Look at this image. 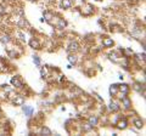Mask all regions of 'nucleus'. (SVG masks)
Listing matches in <instances>:
<instances>
[{
  "instance_id": "nucleus-12",
  "label": "nucleus",
  "mask_w": 146,
  "mask_h": 136,
  "mask_svg": "<svg viewBox=\"0 0 146 136\" xmlns=\"http://www.w3.org/2000/svg\"><path fill=\"white\" fill-rule=\"evenodd\" d=\"M89 123L91 126H95L98 124V118L96 117H90V119H89Z\"/></svg>"
},
{
  "instance_id": "nucleus-20",
  "label": "nucleus",
  "mask_w": 146,
  "mask_h": 136,
  "mask_svg": "<svg viewBox=\"0 0 146 136\" xmlns=\"http://www.w3.org/2000/svg\"><path fill=\"white\" fill-rule=\"evenodd\" d=\"M33 61H34V63H35V65L36 66H40V60H39V57L38 56H33Z\"/></svg>"
},
{
  "instance_id": "nucleus-10",
  "label": "nucleus",
  "mask_w": 146,
  "mask_h": 136,
  "mask_svg": "<svg viewBox=\"0 0 146 136\" xmlns=\"http://www.w3.org/2000/svg\"><path fill=\"white\" fill-rule=\"evenodd\" d=\"M118 128H119V129H125L127 128V120L123 119L121 121H118Z\"/></svg>"
},
{
  "instance_id": "nucleus-9",
  "label": "nucleus",
  "mask_w": 146,
  "mask_h": 136,
  "mask_svg": "<svg viewBox=\"0 0 146 136\" xmlns=\"http://www.w3.org/2000/svg\"><path fill=\"white\" fill-rule=\"evenodd\" d=\"M134 125L138 129H141V128H143V125H144V123H143V120H140V119H135L134 120Z\"/></svg>"
},
{
  "instance_id": "nucleus-3",
  "label": "nucleus",
  "mask_w": 146,
  "mask_h": 136,
  "mask_svg": "<svg viewBox=\"0 0 146 136\" xmlns=\"http://www.w3.org/2000/svg\"><path fill=\"white\" fill-rule=\"evenodd\" d=\"M11 84L13 85V86H16V88H21L22 86V81L18 79L17 77H15V78L11 79Z\"/></svg>"
},
{
  "instance_id": "nucleus-6",
  "label": "nucleus",
  "mask_w": 146,
  "mask_h": 136,
  "mask_svg": "<svg viewBox=\"0 0 146 136\" xmlns=\"http://www.w3.org/2000/svg\"><path fill=\"white\" fill-rule=\"evenodd\" d=\"M13 103H15V105L21 106V105H23V103H25V100H23V97H21V96H17L15 100H13Z\"/></svg>"
},
{
  "instance_id": "nucleus-17",
  "label": "nucleus",
  "mask_w": 146,
  "mask_h": 136,
  "mask_svg": "<svg viewBox=\"0 0 146 136\" xmlns=\"http://www.w3.org/2000/svg\"><path fill=\"white\" fill-rule=\"evenodd\" d=\"M0 40H1L3 43H9L10 42V37H9V35H3V37L0 38Z\"/></svg>"
},
{
  "instance_id": "nucleus-25",
  "label": "nucleus",
  "mask_w": 146,
  "mask_h": 136,
  "mask_svg": "<svg viewBox=\"0 0 146 136\" xmlns=\"http://www.w3.org/2000/svg\"><path fill=\"white\" fill-rule=\"evenodd\" d=\"M32 1H34V0H32Z\"/></svg>"
},
{
  "instance_id": "nucleus-16",
  "label": "nucleus",
  "mask_w": 146,
  "mask_h": 136,
  "mask_svg": "<svg viewBox=\"0 0 146 136\" xmlns=\"http://www.w3.org/2000/svg\"><path fill=\"white\" fill-rule=\"evenodd\" d=\"M42 134H43V135L49 136V135H51V131H50L48 128H43V129H42Z\"/></svg>"
},
{
  "instance_id": "nucleus-5",
  "label": "nucleus",
  "mask_w": 146,
  "mask_h": 136,
  "mask_svg": "<svg viewBox=\"0 0 146 136\" xmlns=\"http://www.w3.org/2000/svg\"><path fill=\"white\" fill-rule=\"evenodd\" d=\"M29 45L33 49H40V44H39L38 40H35V39H32L31 42H29Z\"/></svg>"
},
{
  "instance_id": "nucleus-8",
  "label": "nucleus",
  "mask_w": 146,
  "mask_h": 136,
  "mask_svg": "<svg viewBox=\"0 0 146 136\" xmlns=\"http://www.w3.org/2000/svg\"><path fill=\"white\" fill-rule=\"evenodd\" d=\"M104 45L106 48H108V46H112L113 45V40L112 39H110V38H106V39H104Z\"/></svg>"
},
{
  "instance_id": "nucleus-2",
  "label": "nucleus",
  "mask_w": 146,
  "mask_h": 136,
  "mask_svg": "<svg viewBox=\"0 0 146 136\" xmlns=\"http://www.w3.org/2000/svg\"><path fill=\"white\" fill-rule=\"evenodd\" d=\"M23 112H25V114H26L27 117H31L32 114H33L34 110H33L32 107H29V106H23Z\"/></svg>"
},
{
  "instance_id": "nucleus-11",
  "label": "nucleus",
  "mask_w": 146,
  "mask_h": 136,
  "mask_svg": "<svg viewBox=\"0 0 146 136\" xmlns=\"http://www.w3.org/2000/svg\"><path fill=\"white\" fill-rule=\"evenodd\" d=\"M118 85H112L111 88H110V94L111 95H116L117 94V91H118Z\"/></svg>"
},
{
  "instance_id": "nucleus-23",
  "label": "nucleus",
  "mask_w": 146,
  "mask_h": 136,
  "mask_svg": "<svg viewBox=\"0 0 146 136\" xmlns=\"http://www.w3.org/2000/svg\"><path fill=\"white\" fill-rule=\"evenodd\" d=\"M46 74H48V71L45 69V68H43V69H42V77L44 78V77H46Z\"/></svg>"
},
{
  "instance_id": "nucleus-24",
  "label": "nucleus",
  "mask_w": 146,
  "mask_h": 136,
  "mask_svg": "<svg viewBox=\"0 0 146 136\" xmlns=\"http://www.w3.org/2000/svg\"><path fill=\"white\" fill-rule=\"evenodd\" d=\"M18 37H20L21 40H26V35L23 33H18Z\"/></svg>"
},
{
  "instance_id": "nucleus-4",
  "label": "nucleus",
  "mask_w": 146,
  "mask_h": 136,
  "mask_svg": "<svg viewBox=\"0 0 146 136\" xmlns=\"http://www.w3.org/2000/svg\"><path fill=\"white\" fill-rule=\"evenodd\" d=\"M71 6H72V1H71V0H61V7L70 9Z\"/></svg>"
},
{
  "instance_id": "nucleus-15",
  "label": "nucleus",
  "mask_w": 146,
  "mask_h": 136,
  "mask_svg": "<svg viewBox=\"0 0 146 136\" xmlns=\"http://www.w3.org/2000/svg\"><path fill=\"white\" fill-rule=\"evenodd\" d=\"M18 26H20V27H25V26H27V27H28L29 24H28V22H27L25 18H22L20 22H18Z\"/></svg>"
},
{
  "instance_id": "nucleus-7",
  "label": "nucleus",
  "mask_w": 146,
  "mask_h": 136,
  "mask_svg": "<svg viewBox=\"0 0 146 136\" xmlns=\"http://www.w3.org/2000/svg\"><path fill=\"white\" fill-rule=\"evenodd\" d=\"M110 110H111L112 112H117L118 110H119V106H118L117 105V103L116 102H111V103H110Z\"/></svg>"
},
{
  "instance_id": "nucleus-13",
  "label": "nucleus",
  "mask_w": 146,
  "mask_h": 136,
  "mask_svg": "<svg viewBox=\"0 0 146 136\" xmlns=\"http://www.w3.org/2000/svg\"><path fill=\"white\" fill-rule=\"evenodd\" d=\"M122 101H123V103H124V107H125V108H129V107H130V101H129V98L123 97Z\"/></svg>"
},
{
  "instance_id": "nucleus-22",
  "label": "nucleus",
  "mask_w": 146,
  "mask_h": 136,
  "mask_svg": "<svg viewBox=\"0 0 146 136\" xmlns=\"http://www.w3.org/2000/svg\"><path fill=\"white\" fill-rule=\"evenodd\" d=\"M136 57H138V60H145V53H139V55H136Z\"/></svg>"
},
{
  "instance_id": "nucleus-1",
  "label": "nucleus",
  "mask_w": 146,
  "mask_h": 136,
  "mask_svg": "<svg viewBox=\"0 0 146 136\" xmlns=\"http://www.w3.org/2000/svg\"><path fill=\"white\" fill-rule=\"evenodd\" d=\"M78 50H79V45H78V43L72 42L70 45H68V51H70V52H76V51H78Z\"/></svg>"
},
{
  "instance_id": "nucleus-18",
  "label": "nucleus",
  "mask_w": 146,
  "mask_h": 136,
  "mask_svg": "<svg viewBox=\"0 0 146 136\" xmlns=\"http://www.w3.org/2000/svg\"><path fill=\"white\" fill-rule=\"evenodd\" d=\"M44 18L46 20V21H50V20L52 18V15H51L50 12H45V13H44Z\"/></svg>"
},
{
  "instance_id": "nucleus-14",
  "label": "nucleus",
  "mask_w": 146,
  "mask_h": 136,
  "mask_svg": "<svg viewBox=\"0 0 146 136\" xmlns=\"http://www.w3.org/2000/svg\"><path fill=\"white\" fill-rule=\"evenodd\" d=\"M119 90L123 92V94H127L128 92V90H129V88H128V85H125V84H123V85H121V88H119Z\"/></svg>"
},
{
  "instance_id": "nucleus-21",
  "label": "nucleus",
  "mask_w": 146,
  "mask_h": 136,
  "mask_svg": "<svg viewBox=\"0 0 146 136\" xmlns=\"http://www.w3.org/2000/svg\"><path fill=\"white\" fill-rule=\"evenodd\" d=\"M68 60H70L71 63H76V62H77V57H76V56H73V55H71L70 57H68Z\"/></svg>"
},
{
  "instance_id": "nucleus-19",
  "label": "nucleus",
  "mask_w": 146,
  "mask_h": 136,
  "mask_svg": "<svg viewBox=\"0 0 146 136\" xmlns=\"http://www.w3.org/2000/svg\"><path fill=\"white\" fill-rule=\"evenodd\" d=\"M66 26V22L65 21H60L58 22V24H57V28L58 29H63V27Z\"/></svg>"
}]
</instances>
